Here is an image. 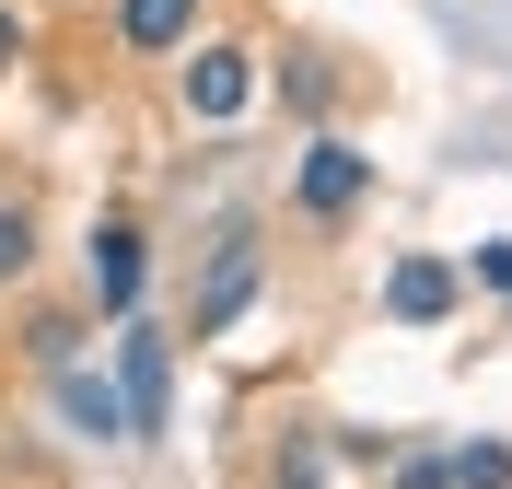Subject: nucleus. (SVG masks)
Masks as SVG:
<instances>
[{
	"label": "nucleus",
	"mask_w": 512,
	"mask_h": 489,
	"mask_svg": "<svg viewBox=\"0 0 512 489\" xmlns=\"http://www.w3.org/2000/svg\"><path fill=\"white\" fill-rule=\"evenodd\" d=\"M361 187H373V163H361L350 140H303V163H291V198H303L315 222H338V210H361Z\"/></svg>",
	"instance_id": "1"
},
{
	"label": "nucleus",
	"mask_w": 512,
	"mask_h": 489,
	"mask_svg": "<svg viewBox=\"0 0 512 489\" xmlns=\"http://www.w3.org/2000/svg\"><path fill=\"white\" fill-rule=\"evenodd\" d=\"M245 94H256L245 47H198V59H187V117H198V129H233V117H245Z\"/></svg>",
	"instance_id": "2"
},
{
	"label": "nucleus",
	"mask_w": 512,
	"mask_h": 489,
	"mask_svg": "<svg viewBox=\"0 0 512 489\" xmlns=\"http://www.w3.org/2000/svg\"><path fill=\"white\" fill-rule=\"evenodd\" d=\"M384 315H396V326H443L454 315V268L443 257H396V268H384Z\"/></svg>",
	"instance_id": "3"
},
{
	"label": "nucleus",
	"mask_w": 512,
	"mask_h": 489,
	"mask_svg": "<svg viewBox=\"0 0 512 489\" xmlns=\"http://www.w3.org/2000/svg\"><path fill=\"white\" fill-rule=\"evenodd\" d=\"M245 303H256V245L233 233L222 257H210V280H198V338H222V326L245 315Z\"/></svg>",
	"instance_id": "4"
},
{
	"label": "nucleus",
	"mask_w": 512,
	"mask_h": 489,
	"mask_svg": "<svg viewBox=\"0 0 512 489\" xmlns=\"http://www.w3.org/2000/svg\"><path fill=\"white\" fill-rule=\"evenodd\" d=\"M117 408H128V443L163 431V338H140V326H128V361H117Z\"/></svg>",
	"instance_id": "5"
},
{
	"label": "nucleus",
	"mask_w": 512,
	"mask_h": 489,
	"mask_svg": "<svg viewBox=\"0 0 512 489\" xmlns=\"http://www.w3.org/2000/svg\"><path fill=\"white\" fill-rule=\"evenodd\" d=\"M94 303H105V315L140 303V233H128V222H94Z\"/></svg>",
	"instance_id": "6"
},
{
	"label": "nucleus",
	"mask_w": 512,
	"mask_h": 489,
	"mask_svg": "<svg viewBox=\"0 0 512 489\" xmlns=\"http://www.w3.org/2000/svg\"><path fill=\"white\" fill-rule=\"evenodd\" d=\"M117 35L140 47V59H163V47L198 35V0H117Z\"/></svg>",
	"instance_id": "7"
},
{
	"label": "nucleus",
	"mask_w": 512,
	"mask_h": 489,
	"mask_svg": "<svg viewBox=\"0 0 512 489\" xmlns=\"http://www.w3.org/2000/svg\"><path fill=\"white\" fill-rule=\"evenodd\" d=\"M59 420L94 431V443H128V408H117V385H105V373H59Z\"/></svg>",
	"instance_id": "8"
},
{
	"label": "nucleus",
	"mask_w": 512,
	"mask_h": 489,
	"mask_svg": "<svg viewBox=\"0 0 512 489\" xmlns=\"http://www.w3.org/2000/svg\"><path fill=\"white\" fill-rule=\"evenodd\" d=\"M443 478H454V489H512V455H501V443H466Z\"/></svg>",
	"instance_id": "9"
},
{
	"label": "nucleus",
	"mask_w": 512,
	"mask_h": 489,
	"mask_svg": "<svg viewBox=\"0 0 512 489\" xmlns=\"http://www.w3.org/2000/svg\"><path fill=\"white\" fill-rule=\"evenodd\" d=\"M35 268V222H24V198H0V280H24Z\"/></svg>",
	"instance_id": "10"
},
{
	"label": "nucleus",
	"mask_w": 512,
	"mask_h": 489,
	"mask_svg": "<svg viewBox=\"0 0 512 489\" xmlns=\"http://www.w3.org/2000/svg\"><path fill=\"white\" fill-rule=\"evenodd\" d=\"M478 280H501V292H512V245H478Z\"/></svg>",
	"instance_id": "11"
},
{
	"label": "nucleus",
	"mask_w": 512,
	"mask_h": 489,
	"mask_svg": "<svg viewBox=\"0 0 512 489\" xmlns=\"http://www.w3.org/2000/svg\"><path fill=\"white\" fill-rule=\"evenodd\" d=\"M396 489H454V478H443V466H431V455H419V466H408V478H396Z\"/></svg>",
	"instance_id": "12"
},
{
	"label": "nucleus",
	"mask_w": 512,
	"mask_h": 489,
	"mask_svg": "<svg viewBox=\"0 0 512 489\" xmlns=\"http://www.w3.org/2000/svg\"><path fill=\"white\" fill-rule=\"evenodd\" d=\"M12 47H24V24H12V0H0V70H12Z\"/></svg>",
	"instance_id": "13"
}]
</instances>
